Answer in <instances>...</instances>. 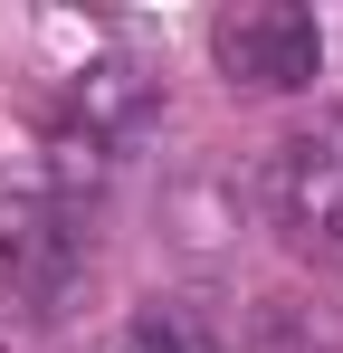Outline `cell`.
<instances>
[{
  "instance_id": "obj_3",
  "label": "cell",
  "mask_w": 343,
  "mask_h": 353,
  "mask_svg": "<svg viewBox=\"0 0 343 353\" xmlns=\"http://www.w3.org/2000/svg\"><path fill=\"white\" fill-rule=\"evenodd\" d=\"M258 210H267V230L295 248V258H334L343 248V153L324 134H295L267 153V172H258Z\"/></svg>"
},
{
  "instance_id": "obj_6",
  "label": "cell",
  "mask_w": 343,
  "mask_h": 353,
  "mask_svg": "<svg viewBox=\"0 0 343 353\" xmlns=\"http://www.w3.org/2000/svg\"><path fill=\"white\" fill-rule=\"evenodd\" d=\"M238 353H343V325L324 305H305V296H267L248 315V344Z\"/></svg>"
},
{
  "instance_id": "obj_1",
  "label": "cell",
  "mask_w": 343,
  "mask_h": 353,
  "mask_svg": "<svg viewBox=\"0 0 343 353\" xmlns=\"http://www.w3.org/2000/svg\"><path fill=\"white\" fill-rule=\"evenodd\" d=\"M86 277V230L48 191H0V305L57 315Z\"/></svg>"
},
{
  "instance_id": "obj_4",
  "label": "cell",
  "mask_w": 343,
  "mask_h": 353,
  "mask_svg": "<svg viewBox=\"0 0 343 353\" xmlns=\"http://www.w3.org/2000/svg\"><path fill=\"white\" fill-rule=\"evenodd\" d=\"M67 134L76 143H96V153H114V143H134L143 124H153V77L134 58H105V67H76V86H67Z\"/></svg>"
},
{
  "instance_id": "obj_5",
  "label": "cell",
  "mask_w": 343,
  "mask_h": 353,
  "mask_svg": "<svg viewBox=\"0 0 343 353\" xmlns=\"http://www.w3.org/2000/svg\"><path fill=\"white\" fill-rule=\"evenodd\" d=\"M105 353H210V325H200L181 296H143V305L114 315Z\"/></svg>"
},
{
  "instance_id": "obj_2",
  "label": "cell",
  "mask_w": 343,
  "mask_h": 353,
  "mask_svg": "<svg viewBox=\"0 0 343 353\" xmlns=\"http://www.w3.org/2000/svg\"><path fill=\"white\" fill-rule=\"evenodd\" d=\"M210 58H220V77L248 86V96H295V86L324 77V29H315V10H295V0H238V10L210 19Z\"/></svg>"
}]
</instances>
